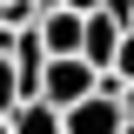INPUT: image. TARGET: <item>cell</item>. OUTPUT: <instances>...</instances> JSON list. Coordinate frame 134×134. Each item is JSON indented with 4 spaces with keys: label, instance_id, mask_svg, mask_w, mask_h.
<instances>
[{
    "label": "cell",
    "instance_id": "obj_1",
    "mask_svg": "<svg viewBox=\"0 0 134 134\" xmlns=\"http://www.w3.org/2000/svg\"><path fill=\"white\" fill-rule=\"evenodd\" d=\"M94 94V67H81V60H47L40 67V94L34 100H47L54 114H67L74 100H87Z\"/></svg>",
    "mask_w": 134,
    "mask_h": 134
},
{
    "label": "cell",
    "instance_id": "obj_2",
    "mask_svg": "<svg viewBox=\"0 0 134 134\" xmlns=\"http://www.w3.org/2000/svg\"><path fill=\"white\" fill-rule=\"evenodd\" d=\"M121 121L127 114H121L107 94H87V100H74V107L60 114V134H121Z\"/></svg>",
    "mask_w": 134,
    "mask_h": 134
},
{
    "label": "cell",
    "instance_id": "obj_3",
    "mask_svg": "<svg viewBox=\"0 0 134 134\" xmlns=\"http://www.w3.org/2000/svg\"><path fill=\"white\" fill-rule=\"evenodd\" d=\"M114 40H121V27L107 14H81V67L107 74V67H114Z\"/></svg>",
    "mask_w": 134,
    "mask_h": 134
},
{
    "label": "cell",
    "instance_id": "obj_4",
    "mask_svg": "<svg viewBox=\"0 0 134 134\" xmlns=\"http://www.w3.org/2000/svg\"><path fill=\"white\" fill-rule=\"evenodd\" d=\"M7 134H60V114H54L47 100H20L14 114H7Z\"/></svg>",
    "mask_w": 134,
    "mask_h": 134
},
{
    "label": "cell",
    "instance_id": "obj_5",
    "mask_svg": "<svg viewBox=\"0 0 134 134\" xmlns=\"http://www.w3.org/2000/svg\"><path fill=\"white\" fill-rule=\"evenodd\" d=\"M34 20H40V7H34V0H0V34H27Z\"/></svg>",
    "mask_w": 134,
    "mask_h": 134
},
{
    "label": "cell",
    "instance_id": "obj_6",
    "mask_svg": "<svg viewBox=\"0 0 134 134\" xmlns=\"http://www.w3.org/2000/svg\"><path fill=\"white\" fill-rule=\"evenodd\" d=\"M14 107H20V74H14V60L0 54V121L14 114Z\"/></svg>",
    "mask_w": 134,
    "mask_h": 134
},
{
    "label": "cell",
    "instance_id": "obj_7",
    "mask_svg": "<svg viewBox=\"0 0 134 134\" xmlns=\"http://www.w3.org/2000/svg\"><path fill=\"white\" fill-rule=\"evenodd\" d=\"M107 74L134 81V27H121V40H114V67H107Z\"/></svg>",
    "mask_w": 134,
    "mask_h": 134
},
{
    "label": "cell",
    "instance_id": "obj_8",
    "mask_svg": "<svg viewBox=\"0 0 134 134\" xmlns=\"http://www.w3.org/2000/svg\"><path fill=\"white\" fill-rule=\"evenodd\" d=\"M94 14H107V20H114V27H134V0H100Z\"/></svg>",
    "mask_w": 134,
    "mask_h": 134
},
{
    "label": "cell",
    "instance_id": "obj_9",
    "mask_svg": "<svg viewBox=\"0 0 134 134\" xmlns=\"http://www.w3.org/2000/svg\"><path fill=\"white\" fill-rule=\"evenodd\" d=\"M100 0H60V14H94Z\"/></svg>",
    "mask_w": 134,
    "mask_h": 134
},
{
    "label": "cell",
    "instance_id": "obj_10",
    "mask_svg": "<svg viewBox=\"0 0 134 134\" xmlns=\"http://www.w3.org/2000/svg\"><path fill=\"white\" fill-rule=\"evenodd\" d=\"M121 134H134V121H121Z\"/></svg>",
    "mask_w": 134,
    "mask_h": 134
},
{
    "label": "cell",
    "instance_id": "obj_11",
    "mask_svg": "<svg viewBox=\"0 0 134 134\" xmlns=\"http://www.w3.org/2000/svg\"><path fill=\"white\" fill-rule=\"evenodd\" d=\"M0 134H7V121H0Z\"/></svg>",
    "mask_w": 134,
    "mask_h": 134
}]
</instances>
